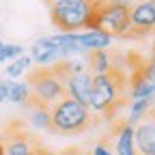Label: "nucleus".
<instances>
[{
  "instance_id": "1",
  "label": "nucleus",
  "mask_w": 155,
  "mask_h": 155,
  "mask_svg": "<svg viewBox=\"0 0 155 155\" xmlns=\"http://www.w3.org/2000/svg\"><path fill=\"white\" fill-rule=\"evenodd\" d=\"M97 0H56L50 5L52 24L58 32H80L91 28Z\"/></svg>"
},
{
  "instance_id": "2",
  "label": "nucleus",
  "mask_w": 155,
  "mask_h": 155,
  "mask_svg": "<svg viewBox=\"0 0 155 155\" xmlns=\"http://www.w3.org/2000/svg\"><path fill=\"white\" fill-rule=\"evenodd\" d=\"M50 123L52 131L56 134H82L93 125V112L88 110V106L71 97H63L50 108Z\"/></svg>"
},
{
  "instance_id": "3",
  "label": "nucleus",
  "mask_w": 155,
  "mask_h": 155,
  "mask_svg": "<svg viewBox=\"0 0 155 155\" xmlns=\"http://www.w3.org/2000/svg\"><path fill=\"white\" fill-rule=\"evenodd\" d=\"M26 82L30 88V104L52 108L63 97H67L63 73L58 71V67H37L35 71H30Z\"/></svg>"
},
{
  "instance_id": "4",
  "label": "nucleus",
  "mask_w": 155,
  "mask_h": 155,
  "mask_svg": "<svg viewBox=\"0 0 155 155\" xmlns=\"http://www.w3.org/2000/svg\"><path fill=\"white\" fill-rule=\"evenodd\" d=\"M125 88V75L119 69H112L110 73L101 75H93V84H91V95H88V110L91 112H110L114 106L121 101Z\"/></svg>"
},
{
  "instance_id": "5",
  "label": "nucleus",
  "mask_w": 155,
  "mask_h": 155,
  "mask_svg": "<svg viewBox=\"0 0 155 155\" xmlns=\"http://www.w3.org/2000/svg\"><path fill=\"white\" fill-rule=\"evenodd\" d=\"M91 28L101 30V32L110 35L112 39H116V37H129V30H131L129 9L110 5V2H106V0H97Z\"/></svg>"
},
{
  "instance_id": "6",
  "label": "nucleus",
  "mask_w": 155,
  "mask_h": 155,
  "mask_svg": "<svg viewBox=\"0 0 155 155\" xmlns=\"http://www.w3.org/2000/svg\"><path fill=\"white\" fill-rule=\"evenodd\" d=\"M129 37L144 39L155 32V0H136L129 9Z\"/></svg>"
},
{
  "instance_id": "7",
  "label": "nucleus",
  "mask_w": 155,
  "mask_h": 155,
  "mask_svg": "<svg viewBox=\"0 0 155 155\" xmlns=\"http://www.w3.org/2000/svg\"><path fill=\"white\" fill-rule=\"evenodd\" d=\"M28 56H30L32 65H37V67H56L58 63L67 61L65 52L52 41V37L37 39V41L30 45V54Z\"/></svg>"
},
{
  "instance_id": "8",
  "label": "nucleus",
  "mask_w": 155,
  "mask_h": 155,
  "mask_svg": "<svg viewBox=\"0 0 155 155\" xmlns=\"http://www.w3.org/2000/svg\"><path fill=\"white\" fill-rule=\"evenodd\" d=\"M63 82H65V95L67 97L88 106V95H91V84H93V73L88 69L63 75Z\"/></svg>"
},
{
  "instance_id": "9",
  "label": "nucleus",
  "mask_w": 155,
  "mask_h": 155,
  "mask_svg": "<svg viewBox=\"0 0 155 155\" xmlns=\"http://www.w3.org/2000/svg\"><path fill=\"white\" fill-rule=\"evenodd\" d=\"M134 142L138 155H155V119L151 112L134 127Z\"/></svg>"
},
{
  "instance_id": "10",
  "label": "nucleus",
  "mask_w": 155,
  "mask_h": 155,
  "mask_svg": "<svg viewBox=\"0 0 155 155\" xmlns=\"http://www.w3.org/2000/svg\"><path fill=\"white\" fill-rule=\"evenodd\" d=\"M75 41H78V48L82 52L91 54V52H104V50H110L114 39L97 28H86V30H80L75 32Z\"/></svg>"
},
{
  "instance_id": "11",
  "label": "nucleus",
  "mask_w": 155,
  "mask_h": 155,
  "mask_svg": "<svg viewBox=\"0 0 155 155\" xmlns=\"http://www.w3.org/2000/svg\"><path fill=\"white\" fill-rule=\"evenodd\" d=\"M2 147H5V155H30L41 144L26 131H11L7 138V144H2Z\"/></svg>"
},
{
  "instance_id": "12",
  "label": "nucleus",
  "mask_w": 155,
  "mask_h": 155,
  "mask_svg": "<svg viewBox=\"0 0 155 155\" xmlns=\"http://www.w3.org/2000/svg\"><path fill=\"white\" fill-rule=\"evenodd\" d=\"M5 91V101H11L15 106H30V88L28 82H19V80H0Z\"/></svg>"
},
{
  "instance_id": "13",
  "label": "nucleus",
  "mask_w": 155,
  "mask_h": 155,
  "mask_svg": "<svg viewBox=\"0 0 155 155\" xmlns=\"http://www.w3.org/2000/svg\"><path fill=\"white\" fill-rule=\"evenodd\" d=\"M114 155H138L134 142V127L125 121L116 127V138H114Z\"/></svg>"
},
{
  "instance_id": "14",
  "label": "nucleus",
  "mask_w": 155,
  "mask_h": 155,
  "mask_svg": "<svg viewBox=\"0 0 155 155\" xmlns=\"http://www.w3.org/2000/svg\"><path fill=\"white\" fill-rule=\"evenodd\" d=\"M86 67L93 75H101V73H110L112 69H116L114 65V56L104 50V52H91L86 58Z\"/></svg>"
},
{
  "instance_id": "15",
  "label": "nucleus",
  "mask_w": 155,
  "mask_h": 155,
  "mask_svg": "<svg viewBox=\"0 0 155 155\" xmlns=\"http://www.w3.org/2000/svg\"><path fill=\"white\" fill-rule=\"evenodd\" d=\"M147 97H155V86L142 75V71L138 69L131 75V88H129V101H138V99H147Z\"/></svg>"
},
{
  "instance_id": "16",
  "label": "nucleus",
  "mask_w": 155,
  "mask_h": 155,
  "mask_svg": "<svg viewBox=\"0 0 155 155\" xmlns=\"http://www.w3.org/2000/svg\"><path fill=\"white\" fill-rule=\"evenodd\" d=\"M155 104V97H147V99H138V101H131L129 104V116L125 119V123L127 125H131V127H136L144 116L151 112V106Z\"/></svg>"
},
{
  "instance_id": "17",
  "label": "nucleus",
  "mask_w": 155,
  "mask_h": 155,
  "mask_svg": "<svg viewBox=\"0 0 155 155\" xmlns=\"http://www.w3.org/2000/svg\"><path fill=\"white\" fill-rule=\"evenodd\" d=\"M30 114H28V123L35 129H50L52 131V123H50V108L39 106V104H30L28 106Z\"/></svg>"
},
{
  "instance_id": "18",
  "label": "nucleus",
  "mask_w": 155,
  "mask_h": 155,
  "mask_svg": "<svg viewBox=\"0 0 155 155\" xmlns=\"http://www.w3.org/2000/svg\"><path fill=\"white\" fill-rule=\"evenodd\" d=\"M32 67V61H30V56L28 54H22L19 58H15V61H11L5 69V78L7 80H17V78H22L26 71H30Z\"/></svg>"
},
{
  "instance_id": "19",
  "label": "nucleus",
  "mask_w": 155,
  "mask_h": 155,
  "mask_svg": "<svg viewBox=\"0 0 155 155\" xmlns=\"http://www.w3.org/2000/svg\"><path fill=\"white\" fill-rule=\"evenodd\" d=\"M140 71H142V75L147 78V80H149V82L155 86V54L151 56V61L147 63V67H142Z\"/></svg>"
},
{
  "instance_id": "20",
  "label": "nucleus",
  "mask_w": 155,
  "mask_h": 155,
  "mask_svg": "<svg viewBox=\"0 0 155 155\" xmlns=\"http://www.w3.org/2000/svg\"><path fill=\"white\" fill-rule=\"evenodd\" d=\"M91 155H114V151H112V147H108L106 142H99V144L93 149Z\"/></svg>"
},
{
  "instance_id": "21",
  "label": "nucleus",
  "mask_w": 155,
  "mask_h": 155,
  "mask_svg": "<svg viewBox=\"0 0 155 155\" xmlns=\"http://www.w3.org/2000/svg\"><path fill=\"white\" fill-rule=\"evenodd\" d=\"M110 5H116V7H125V9H131L136 5V0H106Z\"/></svg>"
},
{
  "instance_id": "22",
  "label": "nucleus",
  "mask_w": 155,
  "mask_h": 155,
  "mask_svg": "<svg viewBox=\"0 0 155 155\" xmlns=\"http://www.w3.org/2000/svg\"><path fill=\"white\" fill-rule=\"evenodd\" d=\"M30 155H54V153H50V151H48V149H43V147H37Z\"/></svg>"
},
{
  "instance_id": "23",
  "label": "nucleus",
  "mask_w": 155,
  "mask_h": 155,
  "mask_svg": "<svg viewBox=\"0 0 155 155\" xmlns=\"http://www.w3.org/2000/svg\"><path fill=\"white\" fill-rule=\"evenodd\" d=\"M78 153H80L78 149H69V151H65V153H61V155H78Z\"/></svg>"
},
{
  "instance_id": "24",
  "label": "nucleus",
  "mask_w": 155,
  "mask_h": 155,
  "mask_svg": "<svg viewBox=\"0 0 155 155\" xmlns=\"http://www.w3.org/2000/svg\"><path fill=\"white\" fill-rule=\"evenodd\" d=\"M5 101V91H2V84H0V104Z\"/></svg>"
},
{
  "instance_id": "25",
  "label": "nucleus",
  "mask_w": 155,
  "mask_h": 155,
  "mask_svg": "<svg viewBox=\"0 0 155 155\" xmlns=\"http://www.w3.org/2000/svg\"><path fill=\"white\" fill-rule=\"evenodd\" d=\"M2 48H5V41L0 39V56H2Z\"/></svg>"
},
{
  "instance_id": "26",
  "label": "nucleus",
  "mask_w": 155,
  "mask_h": 155,
  "mask_svg": "<svg viewBox=\"0 0 155 155\" xmlns=\"http://www.w3.org/2000/svg\"><path fill=\"white\" fill-rule=\"evenodd\" d=\"M0 155H5V147L2 144H0Z\"/></svg>"
},
{
  "instance_id": "27",
  "label": "nucleus",
  "mask_w": 155,
  "mask_h": 155,
  "mask_svg": "<svg viewBox=\"0 0 155 155\" xmlns=\"http://www.w3.org/2000/svg\"><path fill=\"white\" fill-rule=\"evenodd\" d=\"M45 2H48V5H52V2H56V0H45Z\"/></svg>"
},
{
  "instance_id": "28",
  "label": "nucleus",
  "mask_w": 155,
  "mask_h": 155,
  "mask_svg": "<svg viewBox=\"0 0 155 155\" xmlns=\"http://www.w3.org/2000/svg\"><path fill=\"white\" fill-rule=\"evenodd\" d=\"M78 155H88V153H78Z\"/></svg>"
},
{
  "instance_id": "29",
  "label": "nucleus",
  "mask_w": 155,
  "mask_h": 155,
  "mask_svg": "<svg viewBox=\"0 0 155 155\" xmlns=\"http://www.w3.org/2000/svg\"><path fill=\"white\" fill-rule=\"evenodd\" d=\"M151 116H153V119H155V112H151Z\"/></svg>"
}]
</instances>
